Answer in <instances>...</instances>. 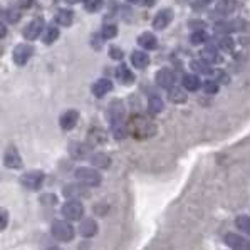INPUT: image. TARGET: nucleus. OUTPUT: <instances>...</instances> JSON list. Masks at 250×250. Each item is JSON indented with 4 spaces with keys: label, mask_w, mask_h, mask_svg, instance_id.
<instances>
[{
    "label": "nucleus",
    "mask_w": 250,
    "mask_h": 250,
    "mask_svg": "<svg viewBox=\"0 0 250 250\" xmlns=\"http://www.w3.org/2000/svg\"><path fill=\"white\" fill-rule=\"evenodd\" d=\"M128 133L136 138V140H148V138L156 134V126H155V123L149 121L148 118L141 116V114H136V116H133L129 119Z\"/></svg>",
    "instance_id": "nucleus-1"
},
{
    "label": "nucleus",
    "mask_w": 250,
    "mask_h": 250,
    "mask_svg": "<svg viewBox=\"0 0 250 250\" xmlns=\"http://www.w3.org/2000/svg\"><path fill=\"white\" fill-rule=\"evenodd\" d=\"M74 176L78 178V182L86 185V187H99L101 182H103L101 173H99L98 170H94V168H91V167L76 168Z\"/></svg>",
    "instance_id": "nucleus-2"
},
{
    "label": "nucleus",
    "mask_w": 250,
    "mask_h": 250,
    "mask_svg": "<svg viewBox=\"0 0 250 250\" xmlns=\"http://www.w3.org/2000/svg\"><path fill=\"white\" fill-rule=\"evenodd\" d=\"M51 233L56 240L59 242H71L72 238L76 237V230L74 227L69 224V220H56L52 224V229H51Z\"/></svg>",
    "instance_id": "nucleus-3"
},
{
    "label": "nucleus",
    "mask_w": 250,
    "mask_h": 250,
    "mask_svg": "<svg viewBox=\"0 0 250 250\" xmlns=\"http://www.w3.org/2000/svg\"><path fill=\"white\" fill-rule=\"evenodd\" d=\"M61 213L69 222H78L83 220L84 217V205L79 200H67L62 207H61Z\"/></svg>",
    "instance_id": "nucleus-4"
},
{
    "label": "nucleus",
    "mask_w": 250,
    "mask_h": 250,
    "mask_svg": "<svg viewBox=\"0 0 250 250\" xmlns=\"http://www.w3.org/2000/svg\"><path fill=\"white\" fill-rule=\"evenodd\" d=\"M44 178H45L44 171L30 170V171H25L24 175L21 176V183L24 185L27 190L36 191V190H39V188L42 187V183H44Z\"/></svg>",
    "instance_id": "nucleus-5"
},
{
    "label": "nucleus",
    "mask_w": 250,
    "mask_h": 250,
    "mask_svg": "<svg viewBox=\"0 0 250 250\" xmlns=\"http://www.w3.org/2000/svg\"><path fill=\"white\" fill-rule=\"evenodd\" d=\"M34 54V47L27 42H22V44L15 45L14 47V52H12V59L17 66H25L27 62L30 61Z\"/></svg>",
    "instance_id": "nucleus-6"
},
{
    "label": "nucleus",
    "mask_w": 250,
    "mask_h": 250,
    "mask_svg": "<svg viewBox=\"0 0 250 250\" xmlns=\"http://www.w3.org/2000/svg\"><path fill=\"white\" fill-rule=\"evenodd\" d=\"M44 29H45L44 19L37 17V19H34V21H30L29 24L24 27V30H22V36H24L25 41H36L37 37L44 32Z\"/></svg>",
    "instance_id": "nucleus-7"
},
{
    "label": "nucleus",
    "mask_w": 250,
    "mask_h": 250,
    "mask_svg": "<svg viewBox=\"0 0 250 250\" xmlns=\"http://www.w3.org/2000/svg\"><path fill=\"white\" fill-rule=\"evenodd\" d=\"M155 81L156 84H158L160 87H165V89H171V87H175V72L171 71V69L168 67H163L160 69L158 72L155 74Z\"/></svg>",
    "instance_id": "nucleus-8"
},
{
    "label": "nucleus",
    "mask_w": 250,
    "mask_h": 250,
    "mask_svg": "<svg viewBox=\"0 0 250 250\" xmlns=\"http://www.w3.org/2000/svg\"><path fill=\"white\" fill-rule=\"evenodd\" d=\"M224 240L232 250H250V240L238 235V233H233V232L227 233L224 237Z\"/></svg>",
    "instance_id": "nucleus-9"
},
{
    "label": "nucleus",
    "mask_w": 250,
    "mask_h": 250,
    "mask_svg": "<svg viewBox=\"0 0 250 250\" xmlns=\"http://www.w3.org/2000/svg\"><path fill=\"white\" fill-rule=\"evenodd\" d=\"M78 121H79V113L76 109L64 111V113L61 114V118H59V125H61V128H62L64 131H71V129H74L76 125H78Z\"/></svg>",
    "instance_id": "nucleus-10"
},
{
    "label": "nucleus",
    "mask_w": 250,
    "mask_h": 250,
    "mask_svg": "<svg viewBox=\"0 0 250 250\" xmlns=\"http://www.w3.org/2000/svg\"><path fill=\"white\" fill-rule=\"evenodd\" d=\"M173 17H175V12H173L171 9H163V10H160V12L155 15V19H153V27H155L156 30L167 29V27L171 24Z\"/></svg>",
    "instance_id": "nucleus-11"
},
{
    "label": "nucleus",
    "mask_w": 250,
    "mask_h": 250,
    "mask_svg": "<svg viewBox=\"0 0 250 250\" xmlns=\"http://www.w3.org/2000/svg\"><path fill=\"white\" fill-rule=\"evenodd\" d=\"M244 22L242 21H220L215 24V32L220 34V36H229L230 32H233V30H242L244 29Z\"/></svg>",
    "instance_id": "nucleus-12"
},
{
    "label": "nucleus",
    "mask_w": 250,
    "mask_h": 250,
    "mask_svg": "<svg viewBox=\"0 0 250 250\" xmlns=\"http://www.w3.org/2000/svg\"><path fill=\"white\" fill-rule=\"evenodd\" d=\"M3 165L10 170H19L22 168V158L19 155V151L15 148H9L3 155Z\"/></svg>",
    "instance_id": "nucleus-13"
},
{
    "label": "nucleus",
    "mask_w": 250,
    "mask_h": 250,
    "mask_svg": "<svg viewBox=\"0 0 250 250\" xmlns=\"http://www.w3.org/2000/svg\"><path fill=\"white\" fill-rule=\"evenodd\" d=\"M99 227H98V222L94 218H84L81 220L79 224V235H83L84 238H91L98 233Z\"/></svg>",
    "instance_id": "nucleus-14"
},
{
    "label": "nucleus",
    "mask_w": 250,
    "mask_h": 250,
    "mask_svg": "<svg viewBox=\"0 0 250 250\" xmlns=\"http://www.w3.org/2000/svg\"><path fill=\"white\" fill-rule=\"evenodd\" d=\"M91 91L96 98H104L107 92L113 91V83H111L109 79H98L94 84H92Z\"/></svg>",
    "instance_id": "nucleus-15"
},
{
    "label": "nucleus",
    "mask_w": 250,
    "mask_h": 250,
    "mask_svg": "<svg viewBox=\"0 0 250 250\" xmlns=\"http://www.w3.org/2000/svg\"><path fill=\"white\" fill-rule=\"evenodd\" d=\"M138 44L143 47V51H155L158 47V39L153 32H143L138 37Z\"/></svg>",
    "instance_id": "nucleus-16"
},
{
    "label": "nucleus",
    "mask_w": 250,
    "mask_h": 250,
    "mask_svg": "<svg viewBox=\"0 0 250 250\" xmlns=\"http://www.w3.org/2000/svg\"><path fill=\"white\" fill-rule=\"evenodd\" d=\"M202 57H203V61H205V62H208V64L222 62V57H220V54H218V47H217V45H213V44H207L205 47H203Z\"/></svg>",
    "instance_id": "nucleus-17"
},
{
    "label": "nucleus",
    "mask_w": 250,
    "mask_h": 250,
    "mask_svg": "<svg viewBox=\"0 0 250 250\" xmlns=\"http://www.w3.org/2000/svg\"><path fill=\"white\" fill-rule=\"evenodd\" d=\"M182 84H183L185 89L191 91V92H195V91H198L200 87H203V83L198 74H185L182 79Z\"/></svg>",
    "instance_id": "nucleus-18"
},
{
    "label": "nucleus",
    "mask_w": 250,
    "mask_h": 250,
    "mask_svg": "<svg viewBox=\"0 0 250 250\" xmlns=\"http://www.w3.org/2000/svg\"><path fill=\"white\" fill-rule=\"evenodd\" d=\"M116 79L121 84H125V86H129V84L134 83V74L126 64H121V66L116 69Z\"/></svg>",
    "instance_id": "nucleus-19"
},
{
    "label": "nucleus",
    "mask_w": 250,
    "mask_h": 250,
    "mask_svg": "<svg viewBox=\"0 0 250 250\" xmlns=\"http://www.w3.org/2000/svg\"><path fill=\"white\" fill-rule=\"evenodd\" d=\"M109 118H111V125H114V123H123V118H125V107H123L121 101H113V103H111Z\"/></svg>",
    "instance_id": "nucleus-20"
},
{
    "label": "nucleus",
    "mask_w": 250,
    "mask_h": 250,
    "mask_svg": "<svg viewBox=\"0 0 250 250\" xmlns=\"http://www.w3.org/2000/svg\"><path fill=\"white\" fill-rule=\"evenodd\" d=\"M69 155L72 156L74 160H83V158H89V148L87 145H83V143H71L69 146Z\"/></svg>",
    "instance_id": "nucleus-21"
},
{
    "label": "nucleus",
    "mask_w": 250,
    "mask_h": 250,
    "mask_svg": "<svg viewBox=\"0 0 250 250\" xmlns=\"http://www.w3.org/2000/svg\"><path fill=\"white\" fill-rule=\"evenodd\" d=\"M235 7H237L235 0H218L217 5H215V12L222 15V17H227V15H230L235 10Z\"/></svg>",
    "instance_id": "nucleus-22"
},
{
    "label": "nucleus",
    "mask_w": 250,
    "mask_h": 250,
    "mask_svg": "<svg viewBox=\"0 0 250 250\" xmlns=\"http://www.w3.org/2000/svg\"><path fill=\"white\" fill-rule=\"evenodd\" d=\"M149 56L145 51H134L131 54V64L136 69H146L149 66Z\"/></svg>",
    "instance_id": "nucleus-23"
},
{
    "label": "nucleus",
    "mask_w": 250,
    "mask_h": 250,
    "mask_svg": "<svg viewBox=\"0 0 250 250\" xmlns=\"http://www.w3.org/2000/svg\"><path fill=\"white\" fill-rule=\"evenodd\" d=\"M89 163L92 167H98V168H109L111 158H109V155H106V153L98 151V153H92L89 156Z\"/></svg>",
    "instance_id": "nucleus-24"
},
{
    "label": "nucleus",
    "mask_w": 250,
    "mask_h": 250,
    "mask_svg": "<svg viewBox=\"0 0 250 250\" xmlns=\"http://www.w3.org/2000/svg\"><path fill=\"white\" fill-rule=\"evenodd\" d=\"M56 22L62 27H71L72 22H74V12L69 9H61L57 10L56 14Z\"/></svg>",
    "instance_id": "nucleus-25"
},
{
    "label": "nucleus",
    "mask_w": 250,
    "mask_h": 250,
    "mask_svg": "<svg viewBox=\"0 0 250 250\" xmlns=\"http://www.w3.org/2000/svg\"><path fill=\"white\" fill-rule=\"evenodd\" d=\"M168 99H170L171 103H175V104H183V103H187L188 96L183 87L175 86V87H171V89H168Z\"/></svg>",
    "instance_id": "nucleus-26"
},
{
    "label": "nucleus",
    "mask_w": 250,
    "mask_h": 250,
    "mask_svg": "<svg viewBox=\"0 0 250 250\" xmlns=\"http://www.w3.org/2000/svg\"><path fill=\"white\" fill-rule=\"evenodd\" d=\"M163 109H165L163 99H161L160 96H156V94L149 96V98H148V111H149V113H151V114H160Z\"/></svg>",
    "instance_id": "nucleus-27"
},
{
    "label": "nucleus",
    "mask_w": 250,
    "mask_h": 250,
    "mask_svg": "<svg viewBox=\"0 0 250 250\" xmlns=\"http://www.w3.org/2000/svg\"><path fill=\"white\" fill-rule=\"evenodd\" d=\"M190 67H191V71H195L197 74H207V76H210V74H213V69L210 67V64L208 62H205V61H191L190 62Z\"/></svg>",
    "instance_id": "nucleus-28"
},
{
    "label": "nucleus",
    "mask_w": 250,
    "mask_h": 250,
    "mask_svg": "<svg viewBox=\"0 0 250 250\" xmlns=\"http://www.w3.org/2000/svg\"><path fill=\"white\" fill-rule=\"evenodd\" d=\"M57 39H59V29H57L56 25H49L47 29H45L44 36H42V41H44V44L45 45H51Z\"/></svg>",
    "instance_id": "nucleus-29"
},
{
    "label": "nucleus",
    "mask_w": 250,
    "mask_h": 250,
    "mask_svg": "<svg viewBox=\"0 0 250 250\" xmlns=\"http://www.w3.org/2000/svg\"><path fill=\"white\" fill-rule=\"evenodd\" d=\"M217 47L222 49L224 52H233V49H235V41L230 36H222L220 39H218Z\"/></svg>",
    "instance_id": "nucleus-30"
},
{
    "label": "nucleus",
    "mask_w": 250,
    "mask_h": 250,
    "mask_svg": "<svg viewBox=\"0 0 250 250\" xmlns=\"http://www.w3.org/2000/svg\"><path fill=\"white\" fill-rule=\"evenodd\" d=\"M208 34L205 30H193V34L190 36V42L193 45H202V44H207L208 42Z\"/></svg>",
    "instance_id": "nucleus-31"
},
{
    "label": "nucleus",
    "mask_w": 250,
    "mask_h": 250,
    "mask_svg": "<svg viewBox=\"0 0 250 250\" xmlns=\"http://www.w3.org/2000/svg\"><path fill=\"white\" fill-rule=\"evenodd\" d=\"M235 227L238 230H242V232H245L250 235V217L249 215H238L235 218Z\"/></svg>",
    "instance_id": "nucleus-32"
},
{
    "label": "nucleus",
    "mask_w": 250,
    "mask_h": 250,
    "mask_svg": "<svg viewBox=\"0 0 250 250\" xmlns=\"http://www.w3.org/2000/svg\"><path fill=\"white\" fill-rule=\"evenodd\" d=\"M104 7V0H86L84 2V9L91 14H96Z\"/></svg>",
    "instance_id": "nucleus-33"
},
{
    "label": "nucleus",
    "mask_w": 250,
    "mask_h": 250,
    "mask_svg": "<svg viewBox=\"0 0 250 250\" xmlns=\"http://www.w3.org/2000/svg\"><path fill=\"white\" fill-rule=\"evenodd\" d=\"M118 36V27L114 25V24H106L104 27H103V30H101V37L103 39H114V37Z\"/></svg>",
    "instance_id": "nucleus-34"
},
{
    "label": "nucleus",
    "mask_w": 250,
    "mask_h": 250,
    "mask_svg": "<svg viewBox=\"0 0 250 250\" xmlns=\"http://www.w3.org/2000/svg\"><path fill=\"white\" fill-rule=\"evenodd\" d=\"M203 91H205L207 94H217L218 83L215 79H207L205 83H203Z\"/></svg>",
    "instance_id": "nucleus-35"
},
{
    "label": "nucleus",
    "mask_w": 250,
    "mask_h": 250,
    "mask_svg": "<svg viewBox=\"0 0 250 250\" xmlns=\"http://www.w3.org/2000/svg\"><path fill=\"white\" fill-rule=\"evenodd\" d=\"M3 19H5L9 24H15V22H19V19H21V14L15 9H9L3 12Z\"/></svg>",
    "instance_id": "nucleus-36"
},
{
    "label": "nucleus",
    "mask_w": 250,
    "mask_h": 250,
    "mask_svg": "<svg viewBox=\"0 0 250 250\" xmlns=\"http://www.w3.org/2000/svg\"><path fill=\"white\" fill-rule=\"evenodd\" d=\"M81 191H84V190L81 187H78V185H69V187L64 188V195H67V197H74L72 200H78L76 197L81 195Z\"/></svg>",
    "instance_id": "nucleus-37"
},
{
    "label": "nucleus",
    "mask_w": 250,
    "mask_h": 250,
    "mask_svg": "<svg viewBox=\"0 0 250 250\" xmlns=\"http://www.w3.org/2000/svg\"><path fill=\"white\" fill-rule=\"evenodd\" d=\"M107 54H109V57L113 61H121L123 57H125V52H123V49L118 47V45H111L109 51H107Z\"/></svg>",
    "instance_id": "nucleus-38"
},
{
    "label": "nucleus",
    "mask_w": 250,
    "mask_h": 250,
    "mask_svg": "<svg viewBox=\"0 0 250 250\" xmlns=\"http://www.w3.org/2000/svg\"><path fill=\"white\" fill-rule=\"evenodd\" d=\"M215 81H217V83H222V84H229L230 83V78L225 74V72L218 71L217 72V79H215Z\"/></svg>",
    "instance_id": "nucleus-39"
},
{
    "label": "nucleus",
    "mask_w": 250,
    "mask_h": 250,
    "mask_svg": "<svg viewBox=\"0 0 250 250\" xmlns=\"http://www.w3.org/2000/svg\"><path fill=\"white\" fill-rule=\"evenodd\" d=\"M190 25H191V29H195V30H203V27H205V24H203L202 21H193V22H190Z\"/></svg>",
    "instance_id": "nucleus-40"
},
{
    "label": "nucleus",
    "mask_w": 250,
    "mask_h": 250,
    "mask_svg": "<svg viewBox=\"0 0 250 250\" xmlns=\"http://www.w3.org/2000/svg\"><path fill=\"white\" fill-rule=\"evenodd\" d=\"M7 217H9L7 210H2V230H5V229H7Z\"/></svg>",
    "instance_id": "nucleus-41"
},
{
    "label": "nucleus",
    "mask_w": 250,
    "mask_h": 250,
    "mask_svg": "<svg viewBox=\"0 0 250 250\" xmlns=\"http://www.w3.org/2000/svg\"><path fill=\"white\" fill-rule=\"evenodd\" d=\"M128 3H133V5H143L146 3V0H126Z\"/></svg>",
    "instance_id": "nucleus-42"
},
{
    "label": "nucleus",
    "mask_w": 250,
    "mask_h": 250,
    "mask_svg": "<svg viewBox=\"0 0 250 250\" xmlns=\"http://www.w3.org/2000/svg\"><path fill=\"white\" fill-rule=\"evenodd\" d=\"M146 5H148V7L155 5V0H146Z\"/></svg>",
    "instance_id": "nucleus-43"
},
{
    "label": "nucleus",
    "mask_w": 250,
    "mask_h": 250,
    "mask_svg": "<svg viewBox=\"0 0 250 250\" xmlns=\"http://www.w3.org/2000/svg\"><path fill=\"white\" fill-rule=\"evenodd\" d=\"M5 32H7V29H5V24H2V37H5Z\"/></svg>",
    "instance_id": "nucleus-44"
},
{
    "label": "nucleus",
    "mask_w": 250,
    "mask_h": 250,
    "mask_svg": "<svg viewBox=\"0 0 250 250\" xmlns=\"http://www.w3.org/2000/svg\"><path fill=\"white\" fill-rule=\"evenodd\" d=\"M69 3H78V2H86V0H67Z\"/></svg>",
    "instance_id": "nucleus-45"
},
{
    "label": "nucleus",
    "mask_w": 250,
    "mask_h": 250,
    "mask_svg": "<svg viewBox=\"0 0 250 250\" xmlns=\"http://www.w3.org/2000/svg\"><path fill=\"white\" fill-rule=\"evenodd\" d=\"M47 250H62V249H59V247H51V249H47Z\"/></svg>",
    "instance_id": "nucleus-46"
}]
</instances>
